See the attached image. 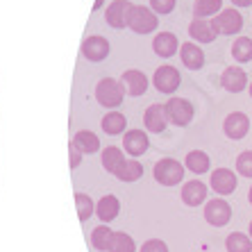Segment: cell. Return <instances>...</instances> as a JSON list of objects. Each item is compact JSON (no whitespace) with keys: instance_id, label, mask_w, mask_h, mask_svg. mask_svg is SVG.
I'll return each mask as SVG.
<instances>
[{"instance_id":"cell-36","label":"cell","mask_w":252,"mask_h":252,"mask_svg":"<svg viewBox=\"0 0 252 252\" xmlns=\"http://www.w3.org/2000/svg\"><path fill=\"white\" fill-rule=\"evenodd\" d=\"M232 5L236 9H243V7H252V0H232Z\"/></svg>"},{"instance_id":"cell-29","label":"cell","mask_w":252,"mask_h":252,"mask_svg":"<svg viewBox=\"0 0 252 252\" xmlns=\"http://www.w3.org/2000/svg\"><path fill=\"white\" fill-rule=\"evenodd\" d=\"M125 127H127V118L121 112H109L102 118V129H105L107 134L116 136V134H121V132H125Z\"/></svg>"},{"instance_id":"cell-15","label":"cell","mask_w":252,"mask_h":252,"mask_svg":"<svg viewBox=\"0 0 252 252\" xmlns=\"http://www.w3.org/2000/svg\"><path fill=\"white\" fill-rule=\"evenodd\" d=\"M143 125H146L148 132H155V134H161L168 125V116H166V109L164 105H150L143 114Z\"/></svg>"},{"instance_id":"cell-17","label":"cell","mask_w":252,"mask_h":252,"mask_svg":"<svg viewBox=\"0 0 252 252\" xmlns=\"http://www.w3.org/2000/svg\"><path fill=\"white\" fill-rule=\"evenodd\" d=\"M189 36L198 43H211L218 36V32L211 25V18H193L189 25Z\"/></svg>"},{"instance_id":"cell-21","label":"cell","mask_w":252,"mask_h":252,"mask_svg":"<svg viewBox=\"0 0 252 252\" xmlns=\"http://www.w3.org/2000/svg\"><path fill=\"white\" fill-rule=\"evenodd\" d=\"M73 146L80 150V153H89L94 155L100 150V139L94 134V132H89V129H80L75 136H73Z\"/></svg>"},{"instance_id":"cell-32","label":"cell","mask_w":252,"mask_h":252,"mask_svg":"<svg viewBox=\"0 0 252 252\" xmlns=\"http://www.w3.org/2000/svg\"><path fill=\"white\" fill-rule=\"evenodd\" d=\"M75 207H77V216H80V220L91 218V214L95 211L94 200L89 198L87 193H75Z\"/></svg>"},{"instance_id":"cell-8","label":"cell","mask_w":252,"mask_h":252,"mask_svg":"<svg viewBox=\"0 0 252 252\" xmlns=\"http://www.w3.org/2000/svg\"><path fill=\"white\" fill-rule=\"evenodd\" d=\"M223 132H225V136L232 141L246 139L248 132H250V118H248V114H243V112L227 114L223 121Z\"/></svg>"},{"instance_id":"cell-38","label":"cell","mask_w":252,"mask_h":252,"mask_svg":"<svg viewBox=\"0 0 252 252\" xmlns=\"http://www.w3.org/2000/svg\"><path fill=\"white\" fill-rule=\"evenodd\" d=\"M248 202L252 205V187H250V191H248Z\"/></svg>"},{"instance_id":"cell-31","label":"cell","mask_w":252,"mask_h":252,"mask_svg":"<svg viewBox=\"0 0 252 252\" xmlns=\"http://www.w3.org/2000/svg\"><path fill=\"white\" fill-rule=\"evenodd\" d=\"M234 166H236V175L252 180V150H243V153L236 157Z\"/></svg>"},{"instance_id":"cell-1","label":"cell","mask_w":252,"mask_h":252,"mask_svg":"<svg viewBox=\"0 0 252 252\" xmlns=\"http://www.w3.org/2000/svg\"><path fill=\"white\" fill-rule=\"evenodd\" d=\"M153 175L155 182H159L161 187H175V184H180L184 180V164H180L173 157L159 159L153 168Z\"/></svg>"},{"instance_id":"cell-37","label":"cell","mask_w":252,"mask_h":252,"mask_svg":"<svg viewBox=\"0 0 252 252\" xmlns=\"http://www.w3.org/2000/svg\"><path fill=\"white\" fill-rule=\"evenodd\" d=\"M102 2H105V0H95V5H94V9H100V7H102Z\"/></svg>"},{"instance_id":"cell-34","label":"cell","mask_w":252,"mask_h":252,"mask_svg":"<svg viewBox=\"0 0 252 252\" xmlns=\"http://www.w3.org/2000/svg\"><path fill=\"white\" fill-rule=\"evenodd\" d=\"M139 252H168V246L161 239H148Z\"/></svg>"},{"instance_id":"cell-25","label":"cell","mask_w":252,"mask_h":252,"mask_svg":"<svg viewBox=\"0 0 252 252\" xmlns=\"http://www.w3.org/2000/svg\"><path fill=\"white\" fill-rule=\"evenodd\" d=\"M112 239H114V229H109L107 223L98 225V227L91 232V246H94L95 250L107 252L109 248H112Z\"/></svg>"},{"instance_id":"cell-39","label":"cell","mask_w":252,"mask_h":252,"mask_svg":"<svg viewBox=\"0 0 252 252\" xmlns=\"http://www.w3.org/2000/svg\"><path fill=\"white\" fill-rule=\"evenodd\" d=\"M248 94H250V98H252V82L248 84Z\"/></svg>"},{"instance_id":"cell-2","label":"cell","mask_w":252,"mask_h":252,"mask_svg":"<svg viewBox=\"0 0 252 252\" xmlns=\"http://www.w3.org/2000/svg\"><path fill=\"white\" fill-rule=\"evenodd\" d=\"M123 98H125L123 84L112 80V77H105V80H100V82L95 84V100H98L102 107H107V109L118 107L123 102Z\"/></svg>"},{"instance_id":"cell-40","label":"cell","mask_w":252,"mask_h":252,"mask_svg":"<svg viewBox=\"0 0 252 252\" xmlns=\"http://www.w3.org/2000/svg\"><path fill=\"white\" fill-rule=\"evenodd\" d=\"M248 234H250V239H252V220H250V227H248Z\"/></svg>"},{"instance_id":"cell-14","label":"cell","mask_w":252,"mask_h":252,"mask_svg":"<svg viewBox=\"0 0 252 252\" xmlns=\"http://www.w3.org/2000/svg\"><path fill=\"white\" fill-rule=\"evenodd\" d=\"M148 146H150V141H148V134L143 129H127L123 134V148L132 157H141L148 150Z\"/></svg>"},{"instance_id":"cell-19","label":"cell","mask_w":252,"mask_h":252,"mask_svg":"<svg viewBox=\"0 0 252 252\" xmlns=\"http://www.w3.org/2000/svg\"><path fill=\"white\" fill-rule=\"evenodd\" d=\"M153 50H155V55L168 59L180 50V41H177V36L173 32H159L153 39Z\"/></svg>"},{"instance_id":"cell-13","label":"cell","mask_w":252,"mask_h":252,"mask_svg":"<svg viewBox=\"0 0 252 252\" xmlns=\"http://www.w3.org/2000/svg\"><path fill=\"white\" fill-rule=\"evenodd\" d=\"M82 55H84V59H89V62H102V59L109 55V41L100 34L89 36V39H84V43H82Z\"/></svg>"},{"instance_id":"cell-28","label":"cell","mask_w":252,"mask_h":252,"mask_svg":"<svg viewBox=\"0 0 252 252\" xmlns=\"http://www.w3.org/2000/svg\"><path fill=\"white\" fill-rule=\"evenodd\" d=\"M102 168L107 170V173H116L118 170V166L125 161V155H123V150L121 148H116V146H109V148H105L102 150Z\"/></svg>"},{"instance_id":"cell-4","label":"cell","mask_w":252,"mask_h":252,"mask_svg":"<svg viewBox=\"0 0 252 252\" xmlns=\"http://www.w3.org/2000/svg\"><path fill=\"white\" fill-rule=\"evenodd\" d=\"M211 25H214V30H216L218 34L234 36L243 30V16H241V12L236 7H227V9L218 12L216 16L211 18Z\"/></svg>"},{"instance_id":"cell-3","label":"cell","mask_w":252,"mask_h":252,"mask_svg":"<svg viewBox=\"0 0 252 252\" xmlns=\"http://www.w3.org/2000/svg\"><path fill=\"white\" fill-rule=\"evenodd\" d=\"M159 25V18L157 14L150 9V7H143V5H134L132 12H129V21H127V28L134 30L136 34H150L155 32Z\"/></svg>"},{"instance_id":"cell-10","label":"cell","mask_w":252,"mask_h":252,"mask_svg":"<svg viewBox=\"0 0 252 252\" xmlns=\"http://www.w3.org/2000/svg\"><path fill=\"white\" fill-rule=\"evenodd\" d=\"M220 87L229 94H241L243 89H248V75L241 66H227L220 73Z\"/></svg>"},{"instance_id":"cell-12","label":"cell","mask_w":252,"mask_h":252,"mask_svg":"<svg viewBox=\"0 0 252 252\" xmlns=\"http://www.w3.org/2000/svg\"><path fill=\"white\" fill-rule=\"evenodd\" d=\"M121 84H123L125 94L132 95V98H139V95H143L148 91V77H146V73H141V70H136V68L125 70L123 77H121Z\"/></svg>"},{"instance_id":"cell-26","label":"cell","mask_w":252,"mask_h":252,"mask_svg":"<svg viewBox=\"0 0 252 252\" xmlns=\"http://www.w3.org/2000/svg\"><path fill=\"white\" fill-rule=\"evenodd\" d=\"M225 250L227 252H252V239L243 232H232L225 239Z\"/></svg>"},{"instance_id":"cell-24","label":"cell","mask_w":252,"mask_h":252,"mask_svg":"<svg viewBox=\"0 0 252 252\" xmlns=\"http://www.w3.org/2000/svg\"><path fill=\"white\" fill-rule=\"evenodd\" d=\"M232 57L239 64H248L252 62V39L250 36H236L232 43Z\"/></svg>"},{"instance_id":"cell-23","label":"cell","mask_w":252,"mask_h":252,"mask_svg":"<svg viewBox=\"0 0 252 252\" xmlns=\"http://www.w3.org/2000/svg\"><path fill=\"white\" fill-rule=\"evenodd\" d=\"M114 175H116L121 182H136V180L143 175V166H141L136 159H125Z\"/></svg>"},{"instance_id":"cell-33","label":"cell","mask_w":252,"mask_h":252,"mask_svg":"<svg viewBox=\"0 0 252 252\" xmlns=\"http://www.w3.org/2000/svg\"><path fill=\"white\" fill-rule=\"evenodd\" d=\"M177 0H150V9H153L155 14H170L173 9H175Z\"/></svg>"},{"instance_id":"cell-20","label":"cell","mask_w":252,"mask_h":252,"mask_svg":"<svg viewBox=\"0 0 252 252\" xmlns=\"http://www.w3.org/2000/svg\"><path fill=\"white\" fill-rule=\"evenodd\" d=\"M184 168H189L195 175H202V173H209L211 168V159L205 150H191V153L184 157Z\"/></svg>"},{"instance_id":"cell-22","label":"cell","mask_w":252,"mask_h":252,"mask_svg":"<svg viewBox=\"0 0 252 252\" xmlns=\"http://www.w3.org/2000/svg\"><path fill=\"white\" fill-rule=\"evenodd\" d=\"M118 211H121V202H118L116 195H105V198L95 205V214H98V218L102 223L114 220V218L118 216Z\"/></svg>"},{"instance_id":"cell-35","label":"cell","mask_w":252,"mask_h":252,"mask_svg":"<svg viewBox=\"0 0 252 252\" xmlns=\"http://www.w3.org/2000/svg\"><path fill=\"white\" fill-rule=\"evenodd\" d=\"M68 159H70V168H77L80 161H82V153H80L73 143H70V150H68Z\"/></svg>"},{"instance_id":"cell-30","label":"cell","mask_w":252,"mask_h":252,"mask_svg":"<svg viewBox=\"0 0 252 252\" xmlns=\"http://www.w3.org/2000/svg\"><path fill=\"white\" fill-rule=\"evenodd\" d=\"M136 246H134V239L125 232H114V239H112V248L109 252H134Z\"/></svg>"},{"instance_id":"cell-27","label":"cell","mask_w":252,"mask_h":252,"mask_svg":"<svg viewBox=\"0 0 252 252\" xmlns=\"http://www.w3.org/2000/svg\"><path fill=\"white\" fill-rule=\"evenodd\" d=\"M218 12H223V0H195L193 2V18H211Z\"/></svg>"},{"instance_id":"cell-6","label":"cell","mask_w":252,"mask_h":252,"mask_svg":"<svg viewBox=\"0 0 252 252\" xmlns=\"http://www.w3.org/2000/svg\"><path fill=\"white\" fill-rule=\"evenodd\" d=\"M205 220L211 227H225L232 220V207L227 200L214 198L205 202Z\"/></svg>"},{"instance_id":"cell-9","label":"cell","mask_w":252,"mask_h":252,"mask_svg":"<svg viewBox=\"0 0 252 252\" xmlns=\"http://www.w3.org/2000/svg\"><path fill=\"white\" fill-rule=\"evenodd\" d=\"M209 182L216 195H229V193H234L236 187H239V177H236L234 170H229V168H216V170H211Z\"/></svg>"},{"instance_id":"cell-18","label":"cell","mask_w":252,"mask_h":252,"mask_svg":"<svg viewBox=\"0 0 252 252\" xmlns=\"http://www.w3.org/2000/svg\"><path fill=\"white\" fill-rule=\"evenodd\" d=\"M182 202L187 207H200L207 202V184L191 180L182 187Z\"/></svg>"},{"instance_id":"cell-7","label":"cell","mask_w":252,"mask_h":252,"mask_svg":"<svg viewBox=\"0 0 252 252\" xmlns=\"http://www.w3.org/2000/svg\"><path fill=\"white\" fill-rule=\"evenodd\" d=\"M180 82H182V75H180V70L175 66H159L155 70V77H153V84L157 91L161 94H175L177 89H180Z\"/></svg>"},{"instance_id":"cell-11","label":"cell","mask_w":252,"mask_h":252,"mask_svg":"<svg viewBox=\"0 0 252 252\" xmlns=\"http://www.w3.org/2000/svg\"><path fill=\"white\" fill-rule=\"evenodd\" d=\"M132 2L129 0H114L112 5L107 7L105 12V18L107 23L112 25V28L121 30V28H127V21H129V12H132Z\"/></svg>"},{"instance_id":"cell-5","label":"cell","mask_w":252,"mask_h":252,"mask_svg":"<svg viewBox=\"0 0 252 252\" xmlns=\"http://www.w3.org/2000/svg\"><path fill=\"white\" fill-rule=\"evenodd\" d=\"M164 109H166V116H168V123L177 125V127H187L195 116L193 105L187 98H170L164 105Z\"/></svg>"},{"instance_id":"cell-16","label":"cell","mask_w":252,"mask_h":252,"mask_svg":"<svg viewBox=\"0 0 252 252\" xmlns=\"http://www.w3.org/2000/svg\"><path fill=\"white\" fill-rule=\"evenodd\" d=\"M180 59L189 70H200L205 66V53L195 41H187L180 46Z\"/></svg>"}]
</instances>
